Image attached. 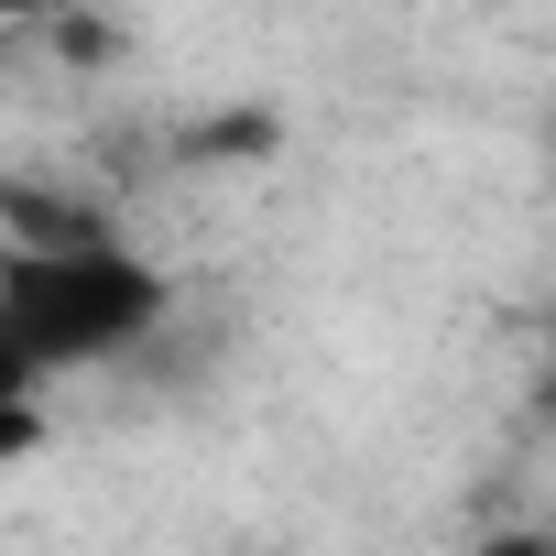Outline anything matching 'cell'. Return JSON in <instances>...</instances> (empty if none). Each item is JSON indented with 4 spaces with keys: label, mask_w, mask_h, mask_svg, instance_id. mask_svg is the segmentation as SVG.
Listing matches in <instances>:
<instances>
[{
    "label": "cell",
    "mask_w": 556,
    "mask_h": 556,
    "mask_svg": "<svg viewBox=\"0 0 556 556\" xmlns=\"http://www.w3.org/2000/svg\"><path fill=\"white\" fill-rule=\"evenodd\" d=\"M164 328V273L121 229L77 240H0V350L23 371H99Z\"/></svg>",
    "instance_id": "cell-1"
},
{
    "label": "cell",
    "mask_w": 556,
    "mask_h": 556,
    "mask_svg": "<svg viewBox=\"0 0 556 556\" xmlns=\"http://www.w3.org/2000/svg\"><path fill=\"white\" fill-rule=\"evenodd\" d=\"M45 447V371H23L12 350H0V469Z\"/></svg>",
    "instance_id": "cell-2"
},
{
    "label": "cell",
    "mask_w": 556,
    "mask_h": 556,
    "mask_svg": "<svg viewBox=\"0 0 556 556\" xmlns=\"http://www.w3.org/2000/svg\"><path fill=\"white\" fill-rule=\"evenodd\" d=\"M55 12H77V0H0V23H12V34H34V23H55Z\"/></svg>",
    "instance_id": "cell-3"
}]
</instances>
